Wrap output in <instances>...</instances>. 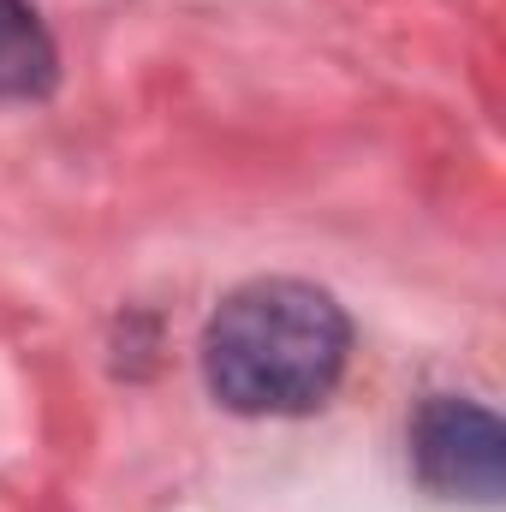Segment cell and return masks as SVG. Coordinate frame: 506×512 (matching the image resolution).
<instances>
[{"instance_id": "cell-1", "label": "cell", "mask_w": 506, "mask_h": 512, "mask_svg": "<svg viewBox=\"0 0 506 512\" xmlns=\"http://www.w3.org/2000/svg\"><path fill=\"white\" fill-rule=\"evenodd\" d=\"M346 346L352 328L328 292L304 280H256L215 310L203 334V376L227 411L292 417L334 393Z\"/></svg>"}, {"instance_id": "cell-2", "label": "cell", "mask_w": 506, "mask_h": 512, "mask_svg": "<svg viewBox=\"0 0 506 512\" xmlns=\"http://www.w3.org/2000/svg\"><path fill=\"white\" fill-rule=\"evenodd\" d=\"M417 477L453 501H501L506 483V435L501 423L471 399H429L411 423Z\"/></svg>"}, {"instance_id": "cell-3", "label": "cell", "mask_w": 506, "mask_h": 512, "mask_svg": "<svg viewBox=\"0 0 506 512\" xmlns=\"http://www.w3.org/2000/svg\"><path fill=\"white\" fill-rule=\"evenodd\" d=\"M54 36L30 0H0V102H30L54 84Z\"/></svg>"}]
</instances>
